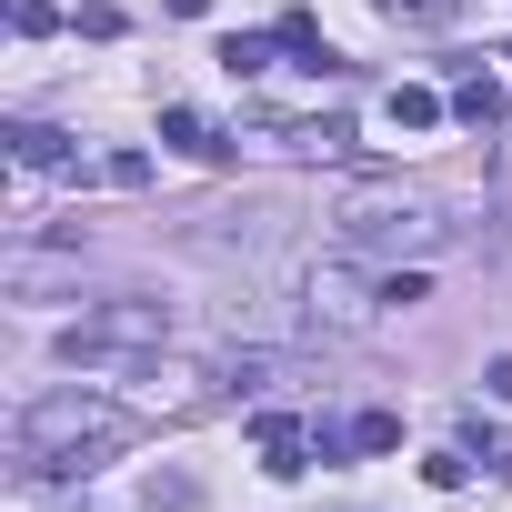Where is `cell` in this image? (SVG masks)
I'll return each instance as SVG.
<instances>
[{"label":"cell","instance_id":"obj_11","mask_svg":"<svg viewBox=\"0 0 512 512\" xmlns=\"http://www.w3.org/2000/svg\"><path fill=\"white\" fill-rule=\"evenodd\" d=\"M141 502H151V512H191V502H201V482H191V472H151V492H141Z\"/></svg>","mask_w":512,"mask_h":512},{"label":"cell","instance_id":"obj_10","mask_svg":"<svg viewBox=\"0 0 512 512\" xmlns=\"http://www.w3.org/2000/svg\"><path fill=\"white\" fill-rule=\"evenodd\" d=\"M382 111H392V131H432V121H442V101H432V91H392Z\"/></svg>","mask_w":512,"mask_h":512},{"label":"cell","instance_id":"obj_2","mask_svg":"<svg viewBox=\"0 0 512 512\" xmlns=\"http://www.w3.org/2000/svg\"><path fill=\"white\" fill-rule=\"evenodd\" d=\"M422 231H432V201H422V191H352L342 221H332V241L352 251V262H372V251H402V241H422Z\"/></svg>","mask_w":512,"mask_h":512},{"label":"cell","instance_id":"obj_1","mask_svg":"<svg viewBox=\"0 0 512 512\" xmlns=\"http://www.w3.org/2000/svg\"><path fill=\"white\" fill-rule=\"evenodd\" d=\"M111 442H131V422L101 392H51V402L21 412V452L31 462H51V452H111Z\"/></svg>","mask_w":512,"mask_h":512},{"label":"cell","instance_id":"obj_6","mask_svg":"<svg viewBox=\"0 0 512 512\" xmlns=\"http://www.w3.org/2000/svg\"><path fill=\"white\" fill-rule=\"evenodd\" d=\"M452 111H462L472 131H502V111H512V101H502V81H462V91H452Z\"/></svg>","mask_w":512,"mask_h":512},{"label":"cell","instance_id":"obj_5","mask_svg":"<svg viewBox=\"0 0 512 512\" xmlns=\"http://www.w3.org/2000/svg\"><path fill=\"white\" fill-rule=\"evenodd\" d=\"M161 141H171V151H191V161H221V131H211L201 111H181V101L161 111Z\"/></svg>","mask_w":512,"mask_h":512},{"label":"cell","instance_id":"obj_4","mask_svg":"<svg viewBox=\"0 0 512 512\" xmlns=\"http://www.w3.org/2000/svg\"><path fill=\"white\" fill-rule=\"evenodd\" d=\"M272 41H282V51H302V71H332V41H322V21H312V11H282V21H272Z\"/></svg>","mask_w":512,"mask_h":512},{"label":"cell","instance_id":"obj_13","mask_svg":"<svg viewBox=\"0 0 512 512\" xmlns=\"http://www.w3.org/2000/svg\"><path fill=\"white\" fill-rule=\"evenodd\" d=\"M482 382H492V392H502V402H512V352H502V362H492V372H482Z\"/></svg>","mask_w":512,"mask_h":512},{"label":"cell","instance_id":"obj_7","mask_svg":"<svg viewBox=\"0 0 512 512\" xmlns=\"http://www.w3.org/2000/svg\"><path fill=\"white\" fill-rule=\"evenodd\" d=\"M11 161H21V171H61V131H41V121H11Z\"/></svg>","mask_w":512,"mask_h":512},{"label":"cell","instance_id":"obj_9","mask_svg":"<svg viewBox=\"0 0 512 512\" xmlns=\"http://www.w3.org/2000/svg\"><path fill=\"white\" fill-rule=\"evenodd\" d=\"M372 302L412 312V302H432V272H372Z\"/></svg>","mask_w":512,"mask_h":512},{"label":"cell","instance_id":"obj_12","mask_svg":"<svg viewBox=\"0 0 512 512\" xmlns=\"http://www.w3.org/2000/svg\"><path fill=\"white\" fill-rule=\"evenodd\" d=\"M422 482H432V492H462V482H472V462H462V452H432V462H422Z\"/></svg>","mask_w":512,"mask_h":512},{"label":"cell","instance_id":"obj_8","mask_svg":"<svg viewBox=\"0 0 512 512\" xmlns=\"http://www.w3.org/2000/svg\"><path fill=\"white\" fill-rule=\"evenodd\" d=\"M221 71H231V81H262V71H272V41H251V31H231V41H221Z\"/></svg>","mask_w":512,"mask_h":512},{"label":"cell","instance_id":"obj_3","mask_svg":"<svg viewBox=\"0 0 512 512\" xmlns=\"http://www.w3.org/2000/svg\"><path fill=\"white\" fill-rule=\"evenodd\" d=\"M251 442H262V472H282V482L302 472V452H322V442H312L292 412H262V422H251Z\"/></svg>","mask_w":512,"mask_h":512}]
</instances>
